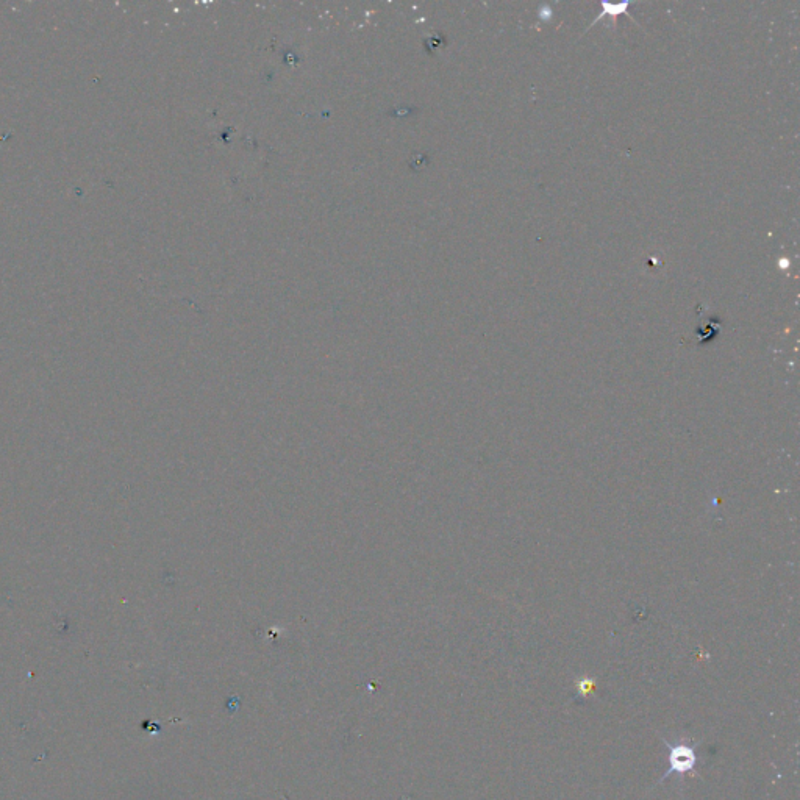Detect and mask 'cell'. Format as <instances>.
Masks as SVG:
<instances>
[{
    "label": "cell",
    "mask_w": 800,
    "mask_h": 800,
    "mask_svg": "<svg viewBox=\"0 0 800 800\" xmlns=\"http://www.w3.org/2000/svg\"><path fill=\"white\" fill-rule=\"evenodd\" d=\"M661 741L666 744L669 750V769L665 772V775H661L657 785L665 782L674 774L679 777L680 782H682L686 774L699 777V772H697V765H699L697 747H699V743H685V741H682V743L672 744L665 738H661Z\"/></svg>",
    "instance_id": "1"
},
{
    "label": "cell",
    "mask_w": 800,
    "mask_h": 800,
    "mask_svg": "<svg viewBox=\"0 0 800 800\" xmlns=\"http://www.w3.org/2000/svg\"><path fill=\"white\" fill-rule=\"evenodd\" d=\"M593 688H594V680H588V679L582 680V682H580L579 685V696L580 697L588 696V694H590L591 691H593Z\"/></svg>",
    "instance_id": "2"
}]
</instances>
